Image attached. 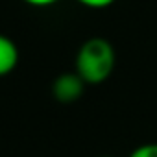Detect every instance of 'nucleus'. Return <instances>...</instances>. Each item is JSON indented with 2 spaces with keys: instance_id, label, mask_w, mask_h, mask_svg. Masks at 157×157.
I'll return each instance as SVG.
<instances>
[{
  "instance_id": "obj_2",
  "label": "nucleus",
  "mask_w": 157,
  "mask_h": 157,
  "mask_svg": "<svg viewBox=\"0 0 157 157\" xmlns=\"http://www.w3.org/2000/svg\"><path fill=\"white\" fill-rule=\"evenodd\" d=\"M85 82L78 72H63L52 83V94L61 104H72L80 98L85 91Z\"/></svg>"
},
{
  "instance_id": "obj_1",
  "label": "nucleus",
  "mask_w": 157,
  "mask_h": 157,
  "mask_svg": "<svg viewBox=\"0 0 157 157\" xmlns=\"http://www.w3.org/2000/svg\"><path fill=\"white\" fill-rule=\"evenodd\" d=\"M115 68V48L107 39H87L76 54V72L89 85L104 83Z\"/></svg>"
},
{
  "instance_id": "obj_5",
  "label": "nucleus",
  "mask_w": 157,
  "mask_h": 157,
  "mask_svg": "<svg viewBox=\"0 0 157 157\" xmlns=\"http://www.w3.org/2000/svg\"><path fill=\"white\" fill-rule=\"evenodd\" d=\"M76 2L85 8H91V10H104V8H109L111 4H115L117 0H76Z\"/></svg>"
},
{
  "instance_id": "obj_4",
  "label": "nucleus",
  "mask_w": 157,
  "mask_h": 157,
  "mask_svg": "<svg viewBox=\"0 0 157 157\" xmlns=\"http://www.w3.org/2000/svg\"><path fill=\"white\" fill-rule=\"evenodd\" d=\"M129 157H157V142H150L135 148L129 153Z\"/></svg>"
},
{
  "instance_id": "obj_6",
  "label": "nucleus",
  "mask_w": 157,
  "mask_h": 157,
  "mask_svg": "<svg viewBox=\"0 0 157 157\" xmlns=\"http://www.w3.org/2000/svg\"><path fill=\"white\" fill-rule=\"evenodd\" d=\"M22 2H26V4H30L33 8H48V6L57 4L59 0H22Z\"/></svg>"
},
{
  "instance_id": "obj_7",
  "label": "nucleus",
  "mask_w": 157,
  "mask_h": 157,
  "mask_svg": "<svg viewBox=\"0 0 157 157\" xmlns=\"http://www.w3.org/2000/svg\"><path fill=\"white\" fill-rule=\"evenodd\" d=\"M104 157H109V155H104Z\"/></svg>"
},
{
  "instance_id": "obj_3",
  "label": "nucleus",
  "mask_w": 157,
  "mask_h": 157,
  "mask_svg": "<svg viewBox=\"0 0 157 157\" xmlns=\"http://www.w3.org/2000/svg\"><path fill=\"white\" fill-rule=\"evenodd\" d=\"M17 63H19V48L15 41L0 33V78L11 74Z\"/></svg>"
}]
</instances>
